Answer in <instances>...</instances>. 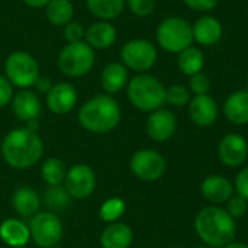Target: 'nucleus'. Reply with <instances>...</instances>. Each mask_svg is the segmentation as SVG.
I'll list each match as a JSON object with an SVG mask.
<instances>
[{"label": "nucleus", "instance_id": "1", "mask_svg": "<svg viewBox=\"0 0 248 248\" xmlns=\"http://www.w3.org/2000/svg\"><path fill=\"white\" fill-rule=\"evenodd\" d=\"M3 160L16 170H28L44 155V141L35 132L25 128L9 131L0 147Z\"/></svg>", "mask_w": 248, "mask_h": 248}, {"label": "nucleus", "instance_id": "2", "mask_svg": "<svg viewBox=\"0 0 248 248\" xmlns=\"http://www.w3.org/2000/svg\"><path fill=\"white\" fill-rule=\"evenodd\" d=\"M195 230L199 238L211 248H224L227 244L234 241L237 234L235 219L219 206L203 208L196 219Z\"/></svg>", "mask_w": 248, "mask_h": 248}, {"label": "nucleus", "instance_id": "3", "mask_svg": "<svg viewBox=\"0 0 248 248\" xmlns=\"http://www.w3.org/2000/svg\"><path fill=\"white\" fill-rule=\"evenodd\" d=\"M83 129L93 134H109L121 122L119 103L110 94H96L83 103L77 113Z\"/></svg>", "mask_w": 248, "mask_h": 248}, {"label": "nucleus", "instance_id": "4", "mask_svg": "<svg viewBox=\"0 0 248 248\" xmlns=\"http://www.w3.org/2000/svg\"><path fill=\"white\" fill-rule=\"evenodd\" d=\"M126 96L134 108L151 113L166 103V87L157 77L142 73L128 81Z\"/></svg>", "mask_w": 248, "mask_h": 248}, {"label": "nucleus", "instance_id": "5", "mask_svg": "<svg viewBox=\"0 0 248 248\" xmlns=\"http://www.w3.org/2000/svg\"><path fill=\"white\" fill-rule=\"evenodd\" d=\"M155 39L164 51L180 54L183 49L192 46L193 44L192 25L180 16L166 17L157 26Z\"/></svg>", "mask_w": 248, "mask_h": 248}, {"label": "nucleus", "instance_id": "6", "mask_svg": "<svg viewBox=\"0 0 248 248\" xmlns=\"http://www.w3.org/2000/svg\"><path fill=\"white\" fill-rule=\"evenodd\" d=\"M94 62V49L86 41L67 44L57 58L60 71L67 77H83L89 74Z\"/></svg>", "mask_w": 248, "mask_h": 248}, {"label": "nucleus", "instance_id": "7", "mask_svg": "<svg viewBox=\"0 0 248 248\" xmlns=\"http://www.w3.org/2000/svg\"><path fill=\"white\" fill-rule=\"evenodd\" d=\"M4 76L13 87L31 89L41 76L38 61L26 51H15L4 61Z\"/></svg>", "mask_w": 248, "mask_h": 248}, {"label": "nucleus", "instance_id": "8", "mask_svg": "<svg viewBox=\"0 0 248 248\" xmlns=\"http://www.w3.org/2000/svg\"><path fill=\"white\" fill-rule=\"evenodd\" d=\"M31 240L39 248L57 247L62 238V222L54 212H38L29 221Z\"/></svg>", "mask_w": 248, "mask_h": 248}, {"label": "nucleus", "instance_id": "9", "mask_svg": "<svg viewBox=\"0 0 248 248\" xmlns=\"http://www.w3.org/2000/svg\"><path fill=\"white\" fill-rule=\"evenodd\" d=\"M157 58H158V52L155 45L151 41L142 38H137L125 42L121 49L122 64L126 68L137 71L140 74L151 70L155 65Z\"/></svg>", "mask_w": 248, "mask_h": 248}, {"label": "nucleus", "instance_id": "10", "mask_svg": "<svg viewBox=\"0 0 248 248\" xmlns=\"http://www.w3.org/2000/svg\"><path fill=\"white\" fill-rule=\"evenodd\" d=\"M129 167L134 176L138 177L140 180L157 182L166 173L167 163L158 151L144 148L134 153L129 161Z\"/></svg>", "mask_w": 248, "mask_h": 248}, {"label": "nucleus", "instance_id": "11", "mask_svg": "<svg viewBox=\"0 0 248 248\" xmlns=\"http://www.w3.org/2000/svg\"><path fill=\"white\" fill-rule=\"evenodd\" d=\"M62 186L73 199H86L96 189V174L84 163L74 164L67 170Z\"/></svg>", "mask_w": 248, "mask_h": 248}, {"label": "nucleus", "instance_id": "12", "mask_svg": "<svg viewBox=\"0 0 248 248\" xmlns=\"http://www.w3.org/2000/svg\"><path fill=\"white\" fill-rule=\"evenodd\" d=\"M177 129V118L169 109H157L150 113L145 122V131L153 141L164 142L170 140Z\"/></svg>", "mask_w": 248, "mask_h": 248}, {"label": "nucleus", "instance_id": "13", "mask_svg": "<svg viewBox=\"0 0 248 248\" xmlns=\"http://www.w3.org/2000/svg\"><path fill=\"white\" fill-rule=\"evenodd\" d=\"M77 97V90L73 84L65 81L57 83L46 93V106L55 115H65L74 109Z\"/></svg>", "mask_w": 248, "mask_h": 248}, {"label": "nucleus", "instance_id": "14", "mask_svg": "<svg viewBox=\"0 0 248 248\" xmlns=\"http://www.w3.org/2000/svg\"><path fill=\"white\" fill-rule=\"evenodd\" d=\"M221 161L228 167H238L241 166L248 155V144L244 137L238 134H228L225 135L218 147Z\"/></svg>", "mask_w": 248, "mask_h": 248}, {"label": "nucleus", "instance_id": "15", "mask_svg": "<svg viewBox=\"0 0 248 248\" xmlns=\"http://www.w3.org/2000/svg\"><path fill=\"white\" fill-rule=\"evenodd\" d=\"M189 116L198 126H211L218 118V105L209 94H198L189 102Z\"/></svg>", "mask_w": 248, "mask_h": 248}, {"label": "nucleus", "instance_id": "16", "mask_svg": "<svg viewBox=\"0 0 248 248\" xmlns=\"http://www.w3.org/2000/svg\"><path fill=\"white\" fill-rule=\"evenodd\" d=\"M12 110L19 121L28 124L31 121H38L42 110V105L35 92L29 89H22L15 93L12 99Z\"/></svg>", "mask_w": 248, "mask_h": 248}, {"label": "nucleus", "instance_id": "17", "mask_svg": "<svg viewBox=\"0 0 248 248\" xmlns=\"http://www.w3.org/2000/svg\"><path fill=\"white\" fill-rule=\"evenodd\" d=\"M192 31H193V41L202 46H212L218 44L224 33V28L219 19L211 15H203L202 17H199L193 23Z\"/></svg>", "mask_w": 248, "mask_h": 248}, {"label": "nucleus", "instance_id": "18", "mask_svg": "<svg viewBox=\"0 0 248 248\" xmlns=\"http://www.w3.org/2000/svg\"><path fill=\"white\" fill-rule=\"evenodd\" d=\"M202 196L214 203V205H221L225 203L234 193V185L224 176L219 174H212L206 177L201 186Z\"/></svg>", "mask_w": 248, "mask_h": 248}, {"label": "nucleus", "instance_id": "19", "mask_svg": "<svg viewBox=\"0 0 248 248\" xmlns=\"http://www.w3.org/2000/svg\"><path fill=\"white\" fill-rule=\"evenodd\" d=\"M116 38H118L116 28L106 20H99L90 25L84 33V41L93 49H108L116 42Z\"/></svg>", "mask_w": 248, "mask_h": 248}, {"label": "nucleus", "instance_id": "20", "mask_svg": "<svg viewBox=\"0 0 248 248\" xmlns=\"http://www.w3.org/2000/svg\"><path fill=\"white\" fill-rule=\"evenodd\" d=\"M129 81L128 68L122 62H109L100 74V86L106 94L119 93Z\"/></svg>", "mask_w": 248, "mask_h": 248}, {"label": "nucleus", "instance_id": "21", "mask_svg": "<svg viewBox=\"0 0 248 248\" xmlns=\"http://www.w3.org/2000/svg\"><path fill=\"white\" fill-rule=\"evenodd\" d=\"M102 248H129L134 241L132 230L122 222H112L100 234Z\"/></svg>", "mask_w": 248, "mask_h": 248}, {"label": "nucleus", "instance_id": "22", "mask_svg": "<svg viewBox=\"0 0 248 248\" xmlns=\"http://www.w3.org/2000/svg\"><path fill=\"white\" fill-rule=\"evenodd\" d=\"M12 206L19 217L32 218L35 214L39 212L41 199L32 187L20 186L12 195Z\"/></svg>", "mask_w": 248, "mask_h": 248}, {"label": "nucleus", "instance_id": "23", "mask_svg": "<svg viewBox=\"0 0 248 248\" xmlns=\"http://www.w3.org/2000/svg\"><path fill=\"white\" fill-rule=\"evenodd\" d=\"M224 115L234 125L248 124V90L231 93L224 103Z\"/></svg>", "mask_w": 248, "mask_h": 248}, {"label": "nucleus", "instance_id": "24", "mask_svg": "<svg viewBox=\"0 0 248 248\" xmlns=\"http://www.w3.org/2000/svg\"><path fill=\"white\" fill-rule=\"evenodd\" d=\"M0 238L12 248L26 246V243L31 240L29 227L17 218L4 219L0 224Z\"/></svg>", "mask_w": 248, "mask_h": 248}, {"label": "nucleus", "instance_id": "25", "mask_svg": "<svg viewBox=\"0 0 248 248\" xmlns=\"http://www.w3.org/2000/svg\"><path fill=\"white\" fill-rule=\"evenodd\" d=\"M89 12L99 20H112L122 15L125 0H86Z\"/></svg>", "mask_w": 248, "mask_h": 248}, {"label": "nucleus", "instance_id": "26", "mask_svg": "<svg viewBox=\"0 0 248 248\" xmlns=\"http://www.w3.org/2000/svg\"><path fill=\"white\" fill-rule=\"evenodd\" d=\"M177 67L185 76H195L205 67V55L201 48L189 46L183 49L177 57Z\"/></svg>", "mask_w": 248, "mask_h": 248}, {"label": "nucleus", "instance_id": "27", "mask_svg": "<svg viewBox=\"0 0 248 248\" xmlns=\"http://www.w3.org/2000/svg\"><path fill=\"white\" fill-rule=\"evenodd\" d=\"M45 16L54 26H65L73 20L74 6L71 0H51L45 7Z\"/></svg>", "mask_w": 248, "mask_h": 248}, {"label": "nucleus", "instance_id": "28", "mask_svg": "<svg viewBox=\"0 0 248 248\" xmlns=\"http://www.w3.org/2000/svg\"><path fill=\"white\" fill-rule=\"evenodd\" d=\"M67 166L64 164L62 160L57 158V157H51L46 158L41 167V176L42 180L49 186H61L64 183L65 174H67Z\"/></svg>", "mask_w": 248, "mask_h": 248}, {"label": "nucleus", "instance_id": "29", "mask_svg": "<svg viewBox=\"0 0 248 248\" xmlns=\"http://www.w3.org/2000/svg\"><path fill=\"white\" fill-rule=\"evenodd\" d=\"M71 196L67 193L64 186H52L44 195V202L51 212L64 211L70 206Z\"/></svg>", "mask_w": 248, "mask_h": 248}, {"label": "nucleus", "instance_id": "30", "mask_svg": "<svg viewBox=\"0 0 248 248\" xmlns=\"http://www.w3.org/2000/svg\"><path fill=\"white\" fill-rule=\"evenodd\" d=\"M126 205L125 201L121 198H110L108 201H105L99 209V217L102 221L112 224V222H118V219L125 214Z\"/></svg>", "mask_w": 248, "mask_h": 248}, {"label": "nucleus", "instance_id": "31", "mask_svg": "<svg viewBox=\"0 0 248 248\" xmlns=\"http://www.w3.org/2000/svg\"><path fill=\"white\" fill-rule=\"evenodd\" d=\"M190 99H192V93L189 87L183 84H173L166 89V102L174 108H183L189 105Z\"/></svg>", "mask_w": 248, "mask_h": 248}, {"label": "nucleus", "instance_id": "32", "mask_svg": "<svg viewBox=\"0 0 248 248\" xmlns=\"http://www.w3.org/2000/svg\"><path fill=\"white\" fill-rule=\"evenodd\" d=\"M212 87V81L211 77L208 74H205L203 71L190 76L189 80V90L190 93H195V96L198 94H209V90Z\"/></svg>", "mask_w": 248, "mask_h": 248}, {"label": "nucleus", "instance_id": "33", "mask_svg": "<svg viewBox=\"0 0 248 248\" xmlns=\"http://www.w3.org/2000/svg\"><path fill=\"white\" fill-rule=\"evenodd\" d=\"M125 4L138 17L150 16L155 9V0H125Z\"/></svg>", "mask_w": 248, "mask_h": 248}, {"label": "nucleus", "instance_id": "34", "mask_svg": "<svg viewBox=\"0 0 248 248\" xmlns=\"http://www.w3.org/2000/svg\"><path fill=\"white\" fill-rule=\"evenodd\" d=\"M248 211V201L243 196H231L227 201V212L235 219V218H243Z\"/></svg>", "mask_w": 248, "mask_h": 248}, {"label": "nucleus", "instance_id": "35", "mask_svg": "<svg viewBox=\"0 0 248 248\" xmlns=\"http://www.w3.org/2000/svg\"><path fill=\"white\" fill-rule=\"evenodd\" d=\"M84 28L78 23V22H74L71 20L70 23H67L64 26V38L67 41V44H71V42H80L84 39Z\"/></svg>", "mask_w": 248, "mask_h": 248}, {"label": "nucleus", "instance_id": "36", "mask_svg": "<svg viewBox=\"0 0 248 248\" xmlns=\"http://www.w3.org/2000/svg\"><path fill=\"white\" fill-rule=\"evenodd\" d=\"M13 96H15L13 84L6 78V76H0V108L10 105Z\"/></svg>", "mask_w": 248, "mask_h": 248}, {"label": "nucleus", "instance_id": "37", "mask_svg": "<svg viewBox=\"0 0 248 248\" xmlns=\"http://www.w3.org/2000/svg\"><path fill=\"white\" fill-rule=\"evenodd\" d=\"M183 3L196 12H209L215 9L219 3V0H183Z\"/></svg>", "mask_w": 248, "mask_h": 248}, {"label": "nucleus", "instance_id": "38", "mask_svg": "<svg viewBox=\"0 0 248 248\" xmlns=\"http://www.w3.org/2000/svg\"><path fill=\"white\" fill-rule=\"evenodd\" d=\"M234 190L243 196L244 199L248 201V169H243L237 177H235V183H234Z\"/></svg>", "mask_w": 248, "mask_h": 248}, {"label": "nucleus", "instance_id": "39", "mask_svg": "<svg viewBox=\"0 0 248 248\" xmlns=\"http://www.w3.org/2000/svg\"><path fill=\"white\" fill-rule=\"evenodd\" d=\"M51 87H52V84H51V80L48 78V77H41L39 76V78L36 80V83H35V89L39 92V93H48L49 90H51Z\"/></svg>", "mask_w": 248, "mask_h": 248}, {"label": "nucleus", "instance_id": "40", "mask_svg": "<svg viewBox=\"0 0 248 248\" xmlns=\"http://www.w3.org/2000/svg\"><path fill=\"white\" fill-rule=\"evenodd\" d=\"M26 6L29 7H33V9H42V7H46V4L51 1V0H22Z\"/></svg>", "mask_w": 248, "mask_h": 248}, {"label": "nucleus", "instance_id": "41", "mask_svg": "<svg viewBox=\"0 0 248 248\" xmlns=\"http://www.w3.org/2000/svg\"><path fill=\"white\" fill-rule=\"evenodd\" d=\"M224 248H248L247 244H244V243H230V244H227Z\"/></svg>", "mask_w": 248, "mask_h": 248}, {"label": "nucleus", "instance_id": "42", "mask_svg": "<svg viewBox=\"0 0 248 248\" xmlns=\"http://www.w3.org/2000/svg\"><path fill=\"white\" fill-rule=\"evenodd\" d=\"M15 248H26V246H19V247H15Z\"/></svg>", "mask_w": 248, "mask_h": 248}, {"label": "nucleus", "instance_id": "43", "mask_svg": "<svg viewBox=\"0 0 248 248\" xmlns=\"http://www.w3.org/2000/svg\"><path fill=\"white\" fill-rule=\"evenodd\" d=\"M52 248H64V247H58V246H57V247H52Z\"/></svg>", "mask_w": 248, "mask_h": 248}, {"label": "nucleus", "instance_id": "44", "mask_svg": "<svg viewBox=\"0 0 248 248\" xmlns=\"http://www.w3.org/2000/svg\"><path fill=\"white\" fill-rule=\"evenodd\" d=\"M247 84H248V74H247Z\"/></svg>", "mask_w": 248, "mask_h": 248}, {"label": "nucleus", "instance_id": "45", "mask_svg": "<svg viewBox=\"0 0 248 248\" xmlns=\"http://www.w3.org/2000/svg\"><path fill=\"white\" fill-rule=\"evenodd\" d=\"M198 248H203V247H198Z\"/></svg>", "mask_w": 248, "mask_h": 248}]
</instances>
